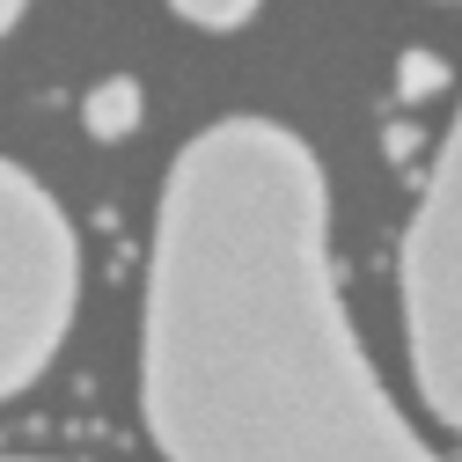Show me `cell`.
Returning a JSON list of instances; mask_svg holds the SVG:
<instances>
[{"instance_id":"obj_1","label":"cell","mask_w":462,"mask_h":462,"mask_svg":"<svg viewBox=\"0 0 462 462\" xmlns=\"http://www.w3.org/2000/svg\"><path fill=\"white\" fill-rule=\"evenodd\" d=\"M140 396L169 462H440L367 367L301 133L206 125L162 184Z\"/></svg>"},{"instance_id":"obj_2","label":"cell","mask_w":462,"mask_h":462,"mask_svg":"<svg viewBox=\"0 0 462 462\" xmlns=\"http://www.w3.org/2000/svg\"><path fill=\"white\" fill-rule=\"evenodd\" d=\"M81 301L74 227L30 169L0 162V396H23L67 345Z\"/></svg>"},{"instance_id":"obj_3","label":"cell","mask_w":462,"mask_h":462,"mask_svg":"<svg viewBox=\"0 0 462 462\" xmlns=\"http://www.w3.org/2000/svg\"><path fill=\"white\" fill-rule=\"evenodd\" d=\"M403 337L433 419L462 433V110L403 236Z\"/></svg>"},{"instance_id":"obj_4","label":"cell","mask_w":462,"mask_h":462,"mask_svg":"<svg viewBox=\"0 0 462 462\" xmlns=\"http://www.w3.org/2000/svg\"><path fill=\"white\" fill-rule=\"evenodd\" d=\"M133 118H140V88H133V81H110V88L88 96V125H96L103 140H118Z\"/></svg>"},{"instance_id":"obj_5","label":"cell","mask_w":462,"mask_h":462,"mask_svg":"<svg viewBox=\"0 0 462 462\" xmlns=\"http://www.w3.org/2000/svg\"><path fill=\"white\" fill-rule=\"evenodd\" d=\"M184 23H199V30H243L250 15H257V0H169Z\"/></svg>"},{"instance_id":"obj_6","label":"cell","mask_w":462,"mask_h":462,"mask_svg":"<svg viewBox=\"0 0 462 462\" xmlns=\"http://www.w3.org/2000/svg\"><path fill=\"white\" fill-rule=\"evenodd\" d=\"M23 8H30V0H0V37H8V30L23 23Z\"/></svg>"}]
</instances>
